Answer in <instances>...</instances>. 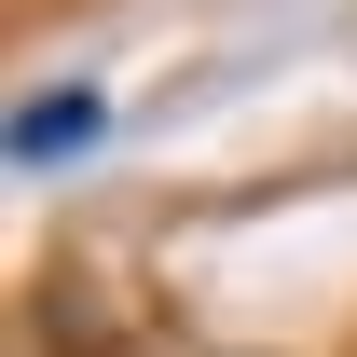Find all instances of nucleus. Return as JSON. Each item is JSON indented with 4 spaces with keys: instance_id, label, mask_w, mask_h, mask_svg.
Segmentation results:
<instances>
[{
    "instance_id": "obj_1",
    "label": "nucleus",
    "mask_w": 357,
    "mask_h": 357,
    "mask_svg": "<svg viewBox=\"0 0 357 357\" xmlns=\"http://www.w3.org/2000/svg\"><path fill=\"white\" fill-rule=\"evenodd\" d=\"M96 124H110V96H96V83H55V96H14L0 151H14V178H42V165H69V151H96Z\"/></svg>"
}]
</instances>
